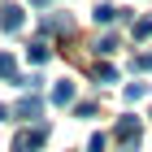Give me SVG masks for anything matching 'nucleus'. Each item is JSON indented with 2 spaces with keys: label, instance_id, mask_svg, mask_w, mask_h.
Wrapping results in <instances>:
<instances>
[{
  "label": "nucleus",
  "instance_id": "nucleus-13",
  "mask_svg": "<svg viewBox=\"0 0 152 152\" xmlns=\"http://www.w3.org/2000/svg\"><path fill=\"white\" fill-rule=\"evenodd\" d=\"M109 148V139H104V135H91V143H87V152H104Z\"/></svg>",
  "mask_w": 152,
  "mask_h": 152
},
{
  "label": "nucleus",
  "instance_id": "nucleus-7",
  "mask_svg": "<svg viewBox=\"0 0 152 152\" xmlns=\"http://www.w3.org/2000/svg\"><path fill=\"white\" fill-rule=\"evenodd\" d=\"M26 57L35 61V65H44V61H48V57H52V48H48V44H44V39H35V44H31V52H26Z\"/></svg>",
  "mask_w": 152,
  "mask_h": 152
},
{
  "label": "nucleus",
  "instance_id": "nucleus-15",
  "mask_svg": "<svg viewBox=\"0 0 152 152\" xmlns=\"http://www.w3.org/2000/svg\"><path fill=\"white\" fill-rule=\"evenodd\" d=\"M35 4H48V0H35Z\"/></svg>",
  "mask_w": 152,
  "mask_h": 152
},
{
  "label": "nucleus",
  "instance_id": "nucleus-12",
  "mask_svg": "<svg viewBox=\"0 0 152 152\" xmlns=\"http://www.w3.org/2000/svg\"><path fill=\"white\" fill-rule=\"evenodd\" d=\"M143 96H148V87H143V83H130V87H126V100H143Z\"/></svg>",
  "mask_w": 152,
  "mask_h": 152
},
{
  "label": "nucleus",
  "instance_id": "nucleus-3",
  "mask_svg": "<svg viewBox=\"0 0 152 152\" xmlns=\"http://www.w3.org/2000/svg\"><path fill=\"white\" fill-rule=\"evenodd\" d=\"M44 113V100L39 96H26V100H18V104L9 109V122H31V117Z\"/></svg>",
  "mask_w": 152,
  "mask_h": 152
},
{
  "label": "nucleus",
  "instance_id": "nucleus-2",
  "mask_svg": "<svg viewBox=\"0 0 152 152\" xmlns=\"http://www.w3.org/2000/svg\"><path fill=\"white\" fill-rule=\"evenodd\" d=\"M113 139H117V152H135L139 148V117H122Z\"/></svg>",
  "mask_w": 152,
  "mask_h": 152
},
{
  "label": "nucleus",
  "instance_id": "nucleus-4",
  "mask_svg": "<svg viewBox=\"0 0 152 152\" xmlns=\"http://www.w3.org/2000/svg\"><path fill=\"white\" fill-rule=\"evenodd\" d=\"M22 26H26V13H22V4H0V31H4V35L22 31Z\"/></svg>",
  "mask_w": 152,
  "mask_h": 152
},
{
  "label": "nucleus",
  "instance_id": "nucleus-5",
  "mask_svg": "<svg viewBox=\"0 0 152 152\" xmlns=\"http://www.w3.org/2000/svg\"><path fill=\"white\" fill-rule=\"evenodd\" d=\"M52 104H74V83L61 78L57 87H52Z\"/></svg>",
  "mask_w": 152,
  "mask_h": 152
},
{
  "label": "nucleus",
  "instance_id": "nucleus-8",
  "mask_svg": "<svg viewBox=\"0 0 152 152\" xmlns=\"http://www.w3.org/2000/svg\"><path fill=\"white\" fill-rule=\"evenodd\" d=\"M13 74H18V61H13V57H9V52H0V78L9 83V78H13Z\"/></svg>",
  "mask_w": 152,
  "mask_h": 152
},
{
  "label": "nucleus",
  "instance_id": "nucleus-11",
  "mask_svg": "<svg viewBox=\"0 0 152 152\" xmlns=\"http://www.w3.org/2000/svg\"><path fill=\"white\" fill-rule=\"evenodd\" d=\"M96 52H100V57H109V52H117V39H113V35H104L100 44H96Z\"/></svg>",
  "mask_w": 152,
  "mask_h": 152
},
{
  "label": "nucleus",
  "instance_id": "nucleus-6",
  "mask_svg": "<svg viewBox=\"0 0 152 152\" xmlns=\"http://www.w3.org/2000/svg\"><path fill=\"white\" fill-rule=\"evenodd\" d=\"M96 22L100 26H109V22H117V18H122V9H113V4H96V13H91Z\"/></svg>",
  "mask_w": 152,
  "mask_h": 152
},
{
  "label": "nucleus",
  "instance_id": "nucleus-9",
  "mask_svg": "<svg viewBox=\"0 0 152 152\" xmlns=\"http://www.w3.org/2000/svg\"><path fill=\"white\" fill-rule=\"evenodd\" d=\"M130 35H135V39H148V35H152V13H148V18H139V22L130 26Z\"/></svg>",
  "mask_w": 152,
  "mask_h": 152
},
{
  "label": "nucleus",
  "instance_id": "nucleus-14",
  "mask_svg": "<svg viewBox=\"0 0 152 152\" xmlns=\"http://www.w3.org/2000/svg\"><path fill=\"white\" fill-rule=\"evenodd\" d=\"M135 65H139V70H152V52H143V57H135Z\"/></svg>",
  "mask_w": 152,
  "mask_h": 152
},
{
  "label": "nucleus",
  "instance_id": "nucleus-1",
  "mask_svg": "<svg viewBox=\"0 0 152 152\" xmlns=\"http://www.w3.org/2000/svg\"><path fill=\"white\" fill-rule=\"evenodd\" d=\"M44 143H48V126H26V130H18V135H13L9 152H39Z\"/></svg>",
  "mask_w": 152,
  "mask_h": 152
},
{
  "label": "nucleus",
  "instance_id": "nucleus-10",
  "mask_svg": "<svg viewBox=\"0 0 152 152\" xmlns=\"http://www.w3.org/2000/svg\"><path fill=\"white\" fill-rule=\"evenodd\" d=\"M91 74H96V83H113V78H117V70H113V65H96Z\"/></svg>",
  "mask_w": 152,
  "mask_h": 152
}]
</instances>
